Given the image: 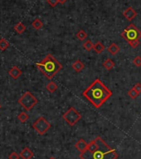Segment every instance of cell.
I'll use <instances>...</instances> for the list:
<instances>
[{
    "label": "cell",
    "mask_w": 141,
    "mask_h": 159,
    "mask_svg": "<svg viewBox=\"0 0 141 159\" xmlns=\"http://www.w3.org/2000/svg\"><path fill=\"white\" fill-rule=\"evenodd\" d=\"M82 94L94 107L99 108L111 97L112 92L101 80L96 79Z\"/></svg>",
    "instance_id": "cell-1"
},
{
    "label": "cell",
    "mask_w": 141,
    "mask_h": 159,
    "mask_svg": "<svg viewBox=\"0 0 141 159\" xmlns=\"http://www.w3.org/2000/svg\"><path fill=\"white\" fill-rule=\"evenodd\" d=\"M96 148L92 151L85 150L80 153L81 159H117L118 154L116 151L107 144L101 137L95 138Z\"/></svg>",
    "instance_id": "cell-2"
},
{
    "label": "cell",
    "mask_w": 141,
    "mask_h": 159,
    "mask_svg": "<svg viewBox=\"0 0 141 159\" xmlns=\"http://www.w3.org/2000/svg\"><path fill=\"white\" fill-rule=\"evenodd\" d=\"M36 66L48 79H52L62 68V65L52 54L46 56L43 61L36 64Z\"/></svg>",
    "instance_id": "cell-3"
},
{
    "label": "cell",
    "mask_w": 141,
    "mask_h": 159,
    "mask_svg": "<svg viewBox=\"0 0 141 159\" xmlns=\"http://www.w3.org/2000/svg\"><path fill=\"white\" fill-rule=\"evenodd\" d=\"M121 37L127 42L131 41H136L141 38V32L133 24H129L121 33Z\"/></svg>",
    "instance_id": "cell-4"
},
{
    "label": "cell",
    "mask_w": 141,
    "mask_h": 159,
    "mask_svg": "<svg viewBox=\"0 0 141 159\" xmlns=\"http://www.w3.org/2000/svg\"><path fill=\"white\" fill-rule=\"evenodd\" d=\"M37 99L32 95L30 92H26L21 98L19 99V104L25 110L29 111L37 104Z\"/></svg>",
    "instance_id": "cell-5"
},
{
    "label": "cell",
    "mask_w": 141,
    "mask_h": 159,
    "mask_svg": "<svg viewBox=\"0 0 141 159\" xmlns=\"http://www.w3.org/2000/svg\"><path fill=\"white\" fill-rule=\"evenodd\" d=\"M63 119L71 126H74L77 124L81 118V115L78 113V111L73 107H71L65 113L62 115Z\"/></svg>",
    "instance_id": "cell-6"
},
{
    "label": "cell",
    "mask_w": 141,
    "mask_h": 159,
    "mask_svg": "<svg viewBox=\"0 0 141 159\" xmlns=\"http://www.w3.org/2000/svg\"><path fill=\"white\" fill-rule=\"evenodd\" d=\"M32 127L38 134L44 135L51 128V124L45 117H40L35 121L32 124Z\"/></svg>",
    "instance_id": "cell-7"
},
{
    "label": "cell",
    "mask_w": 141,
    "mask_h": 159,
    "mask_svg": "<svg viewBox=\"0 0 141 159\" xmlns=\"http://www.w3.org/2000/svg\"><path fill=\"white\" fill-rule=\"evenodd\" d=\"M123 14H124V17L127 19L128 21H131L132 19H134L137 16V12L135 10H134L132 7H129V8H127V9H125Z\"/></svg>",
    "instance_id": "cell-8"
},
{
    "label": "cell",
    "mask_w": 141,
    "mask_h": 159,
    "mask_svg": "<svg viewBox=\"0 0 141 159\" xmlns=\"http://www.w3.org/2000/svg\"><path fill=\"white\" fill-rule=\"evenodd\" d=\"M75 147H76V148L77 149L78 151L81 153V152H84L87 149L88 144L83 138H81V139H79V140L77 142V143L75 144Z\"/></svg>",
    "instance_id": "cell-9"
},
{
    "label": "cell",
    "mask_w": 141,
    "mask_h": 159,
    "mask_svg": "<svg viewBox=\"0 0 141 159\" xmlns=\"http://www.w3.org/2000/svg\"><path fill=\"white\" fill-rule=\"evenodd\" d=\"M8 73H9V75H10L11 77H13L14 79H18V78L22 75V71L18 68V67L14 66L9 70Z\"/></svg>",
    "instance_id": "cell-10"
},
{
    "label": "cell",
    "mask_w": 141,
    "mask_h": 159,
    "mask_svg": "<svg viewBox=\"0 0 141 159\" xmlns=\"http://www.w3.org/2000/svg\"><path fill=\"white\" fill-rule=\"evenodd\" d=\"M33 152L28 148H24L20 152V157L23 159H31L33 157Z\"/></svg>",
    "instance_id": "cell-11"
},
{
    "label": "cell",
    "mask_w": 141,
    "mask_h": 159,
    "mask_svg": "<svg viewBox=\"0 0 141 159\" xmlns=\"http://www.w3.org/2000/svg\"><path fill=\"white\" fill-rule=\"evenodd\" d=\"M72 68L74 69L76 72H81L85 68V65L80 60H77L72 64Z\"/></svg>",
    "instance_id": "cell-12"
},
{
    "label": "cell",
    "mask_w": 141,
    "mask_h": 159,
    "mask_svg": "<svg viewBox=\"0 0 141 159\" xmlns=\"http://www.w3.org/2000/svg\"><path fill=\"white\" fill-rule=\"evenodd\" d=\"M107 49H108V51H109L110 54H112V55H115V54L119 52V50H120V48H119V46H118L116 43L112 42L111 44L108 47Z\"/></svg>",
    "instance_id": "cell-13"
},
{
    "label": "cell",
    "mask_w": 141,
    "mask_h": 159,
    "mask_svg": "<svg viewBox=\"0 0 141 159\" xmlns=\"http://www.w3.org/2000/svg\"><path fill=\"white\" fill-rule=\"evenodd\" d=\"M103 67L107 70H111L114 67V61L110 59H107L106 61L103 63Z\"/></svg>",
    "instance_id": "cell-14"
},
{
    "label": "cell",
    "mask_w": 141,
    "mask_h": 159,
    "mask_svg": "<svg viewBox=\"0 0 141 159\" xmlns=\"http://www.w3.org/2000/svg\"><path fill=\"white\" fill-rule=\"evenodd\" d=\"M14 29H15V31H16L18 33L21 34V33H23L26 30V27H25V25H24L23 23H19V24L15 25Z\"/></svg>",
    "instance_id": "cell-15"
},
{
    "label": "cell",
    "mask_w": 141,
    "mask_h": 159,
    "mask_svg": "<svg viewBox=\"0 0 141 159\" xmlns=\"http://www.w3.org/2000/svg\"><path fill=\"white\" fill-rule=\"evenodd\" d=\"M94 50L96 51L97 53H102L103 51L105 50V46L104 44L101 42H96V44L94 45Z\"/></svg>",
    "instance_id": "cell-16"
},
{
    "label": "cell",
    "mask_w": 141,
    "mask_h": 159,
    "mask_svg": "<svg viewBox=\"0 0 141 159\" xmlns=\"http://www.w3.org/2000/svg\"><path fill=\"white\" fill-rule=\"evenodd\" d=\"M57 88H58V87H57L56 83H55V82H52V81L49 82V83H48V84L46 86L47 90L49 91L50 93H54V92H55V91L57 89Z\"/></svg>",
    "instance_id": "cell-17"
},
{
    "label": "cell",
    "mask_w": 141,
    "mask_h": 159,
    "mask_svg": "<svg viewBox=\"0 0 141 159\" xmlns=\"http://www.w3.org/2000/svg\"><path fill=\"white\" fill-rule=\"evenodd\" d=\"M32 26L33 27V28H34V29L36 30H39V29H41L42 28H43V22L41 21L40 19H36L34 20V21L32 22Z\"/></svg>",
    "instance_id": "cell-18"
},
{
    "label": "cell",
    "mask_w": 141,
    "mask_h": 159,
    "mask_svg": "<svg viewBox=\"0 0 141 159\" xmlns=\"http://www.w3.org/2000/svg\"><path fill=\"white\" fill-rule=\"evenodd\" d=\"M18 118L21 122H27L28 118H29V116L27 115V113H26L25 112H22L20 113L19 114V116H18Z\"/></svg>",
    "instance_id": "cell-19"
},
{
    "label": "cell",
    "mask_w": 141,
    "mask_h": 159,
    "mask_svg": "<svg viewBox=\"0 0 141 159\" xmlns=\"http://www.w3.org/2000/svg\"><path fill=\"white\" fill-rule=\"evenodd\" d=\"M8 47H9V42H8L6 39H4V38H1V39H0V49L4 51L6 50Z\"/></svg>",
    "instance_id": "cell-20"
},
{
    "label": "cell",
    "mask_w": 141,
    "mask_h": 159,
    "mask_svg": "<svg viewBox=\"0 0 141 159\" xmlns=\"http://www.w3.org/2000/svg\"><path fill=\"white\" fill-rule=\"evenodd\" d=\"M83 48H85L86 51H91V49L94 48V44L91 42V40H86L83 44Z\"/></svg>",
    "instance_id": "cell-21"
},
{
    "label": "cell",
    "mask_w": 141,
    "mask_h": 159,
    "mask_svg": "<svg viewBox=\"0 0 141 159\" xmlns=\"http://www.w3.org/2000/svg\"><path fill=\"white\" fill-rule=\"evenodd\" d=\"M86 37H87V33H86L83 29L79 30L77 32V38L79 40H81V41L85 39Z\"/></svg>",
    "instance_id": "cell-22"
},
{
    "label": "cell",
    "mask_w": 141,
    "mask_h": 159,
    "mask_svg": "<svg viewBox=\"0 0 141 159\" xmlns=\"http://www.w3.org/2000/svg\"><path fill=\"white\" fill-rule=\"evenodd\" d=\"M128 94H129V96H130L131 98H133V99H135V98H137L139 95V93H137L135 90V88H131V90L128 92Z\"/></svg>",
    "instance_id": "cell-23"
},
{
    "label": "cell",
    "mask_w": 141,
    "mask_h": 159,
    "mask_svg": "<svg viewBox=\"0 0 141 159\" xmlns=\"http://www.w3.org/2000/svg\"><path fill=\"white\" fill-rule=\"evenodd\" d=\"M133 64L135 65L136 67H140L141 66V57L137 56L135 59H133Z\"/></svg>",
    "instance_id": "cell-24"
},
{
    "label": "cell",
    "mask_w": 141,
    "mask_h": 159,
    "mask_svg": "<svg viewBox=\"0 0 141 159\" xmlns=\"http://www.w3.org/2000/svg\"><path fill=\"white\" fill-rule=\"evenodd\" d=\"M20 157H21L20 155H19V154L17 153V152H11V153L9 154V156H8V159H19Z\"/></svg>",
    "instance_id": "cell-25"
},
{
    "label": "cell",
    "mask_w": 141,
    "mask_h": 159,
    "mask_svg": "<svg viewBox=\"0 0 141 159\" xmlns=\"http://www.w3.org/2000/svg\"><path fill=\"white\" fill-rule=\"evenodd\" d=\"M128 43L131 45V48H136L139 46V40H136V41H131V42H129Z\"/></svg>",
    "instance_id": "cell-26"
},
{
    "label": "cell",
    "mask_w": 141,
    "mask_h": 159,
    "mask_svg": "<svg viewBox=\"0 0 141 159\" xmlns=\"http://www.w3.org/2000/svg\"><path fill=\"white\" fill-rule=\"evenodd\" d=\"M47 2L51 7H56V4L59 3L58 0H47Z\"/></svg>",
    "instance_id": "cell-27"
},
{
    "label": "cell",
    "mask_w": 141,
    "mask_h": 159,
    "mask_svg": "<svg viewBox=\"0 0 141 159\" xmlns=\"http://www.w3.org/2000/svg\"><path fill=\"white\" fill-rule=\"evenodd\" d=\"M134 88H135V90L136 92L139 93V94L141 93V84L139 83V82L136 83V84L134 86Z\"/></svg>",
    "instance_id": "cell-28"
},
{
    "label": "cell",
    "mask_w": 141,
    "mask_h": 159,
    "mask_svg": "<svg viewBox=\"0 0 141 159\" xmlns=\"http://www.w3.org/2000/svg\"><path fill=\"white\" fill-rule=\"evenodd\" d=\"M67 0H58L59 3H61V4H64V3L67 2Z\"/></svg>",
    "instance_id": "cell-29"
},
{
    "label": "cell",
    "mask_w": 141,
    "mask_h": 159,
    "mask_svg": "<svg viewBox=\"0 0 141 159\" xmlns=\"http://www.w3.org/2000/svg\"><path fill=\"white\" fill-rule=\"evenodd\" d=\"M49 159H56V158H54V157H50Z\"/></svg>",
    "instance_id": "cell-30"
},
{
    "label": "cell",
    "mask_w": 141,
    "mask_h": 159,
    "mask_svg": "<svg viewBox=\"0 0 141 159\" xmlns=\"http://www.w3.org/2000/svg\"><path fill=\"white\" fill-rule=\"evenodd\" d=\"M1 108H2V106H1V104H0V109H1Z\"/></svg>",
    "instance_id": "cell-31"
}]
</instances>
